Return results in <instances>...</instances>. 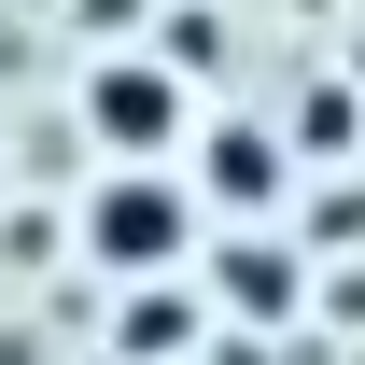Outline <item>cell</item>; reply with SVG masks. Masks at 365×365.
Here are the masks:
<instances>
[{
	"label": "cell",
	"instance_id": "6da1fadb",
	"mask_svg": "<svg viewBox=\"0 0 365 365\" xmlns=\"http://www.w3.org/2000/svg\"><path fill=\"white\" fill-rule=\"evenodd\" d=\"M71 239H85V267H98V281H155V267H197L211 211H197V182H182L169 155H98Z\"/></svg>",
	"mask_w": 365,
	"mask_h": 365
},
{
	"label": "cell",
	"instance_id": "7a4b0ae2",
	"mask_svg": "<svg viewBox=\"0 0 365 365\" xmlns=\"http://www.w3.org/2000/svg\"><path fill=\"white\" fill-rule=\"evenodd\" d=\"M71 113H85L98 155H182V127H197V71H169L155 43H113V56H85Z\"/></svg>",
	"mask_w": 365,
	"mask_h": 365
},
{
	"label": "cell",
	"instance_id": "3957f363",
	"mask_svg": "<svg viewBox=\"0 0 365 365\" xmlns=\"http://www.w3.org/2000/svg\"><path fill=\"white\" fill-rule=\"evenodd\" d=\"M169 169L197 182L211 225H267V211H295V140H281L267 113H197Z\"/></svg>",
	"mask_w": 365,
	"mask_h": 365
},
{
	"label": "cell",
	"instance_id": "277c9868",
	"mask_svg": "<svg viewBox=\"0 0 365 365\" xmlns=\"http://www.w3.org/2000/svg\"><path fill=\"white\" fill-rule=\"evenodd\" d=\"M211 253V323H239V337H281V323L309 309V253H295V225H211L197 239Z\"/></svg>",
	"mask_w": 365,
	"mask_h": 365
},
{
	"label": "cell",
	"instance_id": "5b68a950",
	"mask_svg": "<svg viewBox=\"0 0 365 365\" xmlns=\"http://www.w3.org/2000/svg\"><path fill=\"white\" fill-rule=\"evenodd\" d=\"M197 337H211V309L182 295V267L113 281V365H197Z\"/></svg>",
	"mask_w": 365,
	"mask_h": 365
},
{
	"label": "cell",
	"instance_id": "8992f818",
	"mask_svg": "<svg viewBox=\"0 0 365 365\" xmlns=\"http://www.w3.org/2000/svg\"><path fill=\"white\" fill-rule=\"evenodd\" d=\"M281 140H295V169H309V155H365V98H351V71H323V85L295 98V127H281Z\"/></svg>",
	"mask_w": 365,
	"mask_h": 365
},
{
	"label": "cell",
	"instance_id": "52a82bcc",
	"mask_svg": "<svg viewBox=\"0 0 365 365\" xmlns=\"http://www.w3.org/2000/svg\"><path fill=\"white\" fill-rule=\"evenodd\" d=\"M295 197H309V182H295ZM351 239H365V182H337V197L295 211V253H351Z\"/></svg>",
	"mask_w": 365,
	"mask_h": 365
}]
</instances>
